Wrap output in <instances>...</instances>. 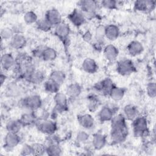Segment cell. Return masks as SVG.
<instances>
[{
    "label": "cell",
    "mask_w": 156,
    "mask_h": 156,
    "mask_svg": "<svg viewBox=\"0 0 156 156\" xmlns=\"http://www.w3.org/2000/svg\"><path fill=\"white\" fill-rule=\"evenodd\" d=\"M127 119L122 113L115 114L110 121V137L113 143H120L126 140L128 135Z\"/></svg>",
    "instance_id": "6da1fadb"
},
{
    "label": "cell",
    "mask_w": 156,
    "mask_h": 156,
    "mask_svg": "<svg viewBox=\"0 0 156 156\" xmlns=\"http://www.w3.org/2000/svg\"><path fill=\"white\" fill-rule=\"evenodd\" d=\"M132 129L133 134L136 137H143L148 133V122L144 116H138L132 121Z\"/></svg>",
    "instance_id": "7a4b0ae2"
},
{
    "label": "cell",
    "mask_w": 156,
    "mask_h": 156,
    "mask_svg": "<svg viewBox=\"0 0 156 156\" xmlns=\"http://www.w3.org/2000/svg\"><path fill=\"white\" fill-rule=\"evenodd\" d=\"M21 106L29 112H35L42 105V100L38 94H31L21 100Z\"/></svg>",
    "instance_id": "3957f363"
},
{
    "label": "cell",
    "mask_w": 156,
    "mask_h": 156,
    "mask_svg": "<svg viewBox=\"0 0 156 156\" xmlns=\"http://www.w3.org/2000/svg\"><path fill=\"white\" fill-rule=\"evenodd\" d=\"M79 9L83 12L86 19L90 18L96 15V12L100 6L98 2L93 0H82L78 2Z\"/></svg>",
    "instance_id": "277c9868"
},
{
    "label": "cell",
    "mask_w": 156,
    "mask_h": 156,
    "mask_svg": "<svg viewBox=\"0 0 156 156\" xmlns=\"http://www.w3.org/2000/svg\"><path fill=\"white\" fill-rule=\"evenodd\" d=\"M135 70V66L132 60L129 58H122L116 65V71L123 76H129Z\"/></svg>",
    "instance_id": "5b68a950"
},
{
    "label": "cell",
    "mask_w": 156,
    "mask_h": 156,
    "mask_svg": "<svg viewBox=\"0 0 156 156\" xmlns=\"http://www.w3.org/2000/svg\"><path fill=\"white\" fill-rule=\"evenodd\" d=\"M118 110V107L114 104H107L99 110L98 112V118L101 122L110 121Z\"/></svg>",
    "instance_id": "8992f818"
},
{
    "label": "cell",
    "mask_w": 156,
    "mask_h": 156,
    "mask_svg": "<svg viewBox=\"0 0 156 156\" xmlns=\"http://www.w3.org/2000/svg\"><path fill=\"white\" fill-rule=\"evenodd\" d=\"M54 101L55 102L54 110L55 112L63 113L68 107V97L63 92L58 91L54 94Z\"/></svg>",
    "instance_id": "52a82bcc"
},
{
    "label": "cell",
    "mask_w": 156,
    "mask_h": 156,
    "mask_svg": "<svg viewBox=\"0 0 156 156\" xmlns=\"http://www.w3.org/2000/svg\"><path fill=\"white\" fill-rule=\"evenodd\" d=\"M38 130L41 133L47 135L54 134L57 130V124L53 120L44 119L39 122H37Z\"/></svg>",
    "instance_id": "ba28073f"
},
{
    "label": "cell",
    "mask_w": 156,
    "mask_h": 156,
    "mask_svg": "<svg viewBox=\"0 0 156 156\" xmlns=\"http://www.w3.org/2000/svg\"><path fill=\"white\" fill-rule=\"evenodd\" d=\"M20 142L18 133L7 132L4 140V147L6 151H10L17 146Z\"/></svg>",
    "instance_id": "9c48e42d"
},
{
    "label": "cell",
    "mask_w": 156,
    "mask_h": 156,
    "mask_svg": "<svg viewBox=\"0 0 156 156\" xmlns=\"http://www.w3.org/2000/svg\"><path fill=\"white\" fill-rule=\"evenodd\" d=\"M54 34L62 41H66L70 34L69 24L65 21H62L54 27Z\"/></svg>",
    "instance_id": "30bf717a"
},
{
    "label": "cell",
    "mask_w": 156,
    "mask_h": 156,
    "mask_svg": "<svg viewBox=\"0 0 156 156\" xmlns=\"http://www.w3.org/2000/svg\"><path fill=\"white\" fill-rule=\"evenodd\" d=\"M44 18L52 27L56 26L62 21H63L61 13L57 9L55 8L49 9L46 12Z\"/></svg>",
    "instance_id": "8fae6325"
},
{
    "label": "cell",
    "mask_w": 156,
    "mask_h": 156,
    "mask_svg": "<svg viewBox=\"0 0 156 156\" xmlns=\"http://www.w3.org/2000/svg\"><path fill=\"white\" fill-rule=\"evenodd\" d=\"M113 86L114 85L112 80L108 78H106L96 83L94 86V88L98 93L103 95L108 96L109 93Z\"/></svg>",
    "instance_id": "7c38bea8"
},
{
    "label": "cell",
    "mask_w": 156,
    "mask_h": 156,
    "mask_svg": "<svg viewBox=\"0 0 156 156\" xmlns=\"http://www.w3.org/2000/svg\"><path fill=\"white\" fill-rule=\"evenodd\" d=\"M134 9L141 12H150L155 9V1L151 0H139L134 2Z\"/></svg>",
    "instance_id": "4fadbf2b"
},
{
    "label": "cell",
    "mask_w": 156,
    "mask_h": 156,
    "mask_svg": "<svg viewBox=\"0 0 156 156\" xmlns=\"http://www.w3.org/2000/svg\"><path fill=\"white\" fill-rule=\"evenodd\" d=\"M69 21L75 26H82L87 20L83 12L79 9H75L68 16Z\"/></svg>",
    "instance_id": "5bb4252c"
},
{
    "label": "cell",
    "mask_w": 156,
    "mask_h": 156,
    "mask_svg": "<svg viewBox=\"0 0 156 156\" xmlns=\"http://www.w3.org/2000/svg\"><path fill=\"white\" fill-rule=\"evenodd\" d=\"M77 121L85 130H90L94 126V119L90 113H83L77 116Z\"/></svg>",
    "instance_id": "9a60e30c"
},
{
    "label": "cell",
    "mask_w": 156,
    "mask_h": 156,
    "mask_svg": "<svg viewBox=\"0 0 156 156\" xmlns=\"http://www.w3.org/2000/svg\"><path fill=\"white\" fill-rule=\"evenodd\" d=\"M16 65V58L10 53H5L1 57V66L5 72L13 69Z\"/></svg>",
    "instance_id": "2e32d148"
},
{
    "label": "cell",
    "mask_w": 156,
    "mask_h": 156,
    "mask_svg": "<svg viewBox=\"0 0 156 156\" xmlns=\"http://www.w3.org/2000/svg\"><path fill=\"white\" fill-rule=\"evenodd\" d=\"M26 37L20 33H15L12 38L9 40V44L12 48L14 49H23L26 44Z\"/></svg>",
    "instance_id": "e0dca14e"
},
{
    "label": "cell",
    "mask_w": 156,
    "mask_h": 156,
    "mask_svg": "<svg viewBox=\"0 0 156 156\" xmlns=\"http://www.w3.org/2000/svg\"><path fill=\"white\" fill-rule=\"evenodd\" d=\"M104 58L110 62L115 61L119 55L118 49L112 44L106 45L103 50Z\"/></svg>",
    "instance_id": "ac0fdd59"
},
{
    "label": "cell",
    "mask_w": 156,
    "mask_h": 156,
    "mask_svg": "<svg viewBox=\"0 0 156 156\" xmlns=\"http://www.w3.org/2000/svg\"><path fill=\"white\" fill-rule=\"evenodd\" d=\"M143 51L144 46L143 44L138 40H133L127 46V53L133 57L140 55Z\"/></svg>",
    "instance_id": "d6986e66"
},
{
    "label": "cell",
    "mask_w": 156,
    "mask_h": 156,
    "mask_svg": "<svg viewBox=\"0 0 156 156\" xmlns=\"http://www.w3.org/2000/svg\"><path fill=\"white\" fill-rule=\"evenodd\" d=\"M120 30L118 26L111 24L105 26V38L110 41H114L118 38Z\"/></svg>",
    "instance_id": "ffe728a7"
},
{
    "label": "cell",
    "mask_w": 156,
    "mask_h": 156,
    "mask_svg": "<svg viewBox=\"0 0 156 156\" xmlns=\"http://www.w3.org/2000/svg\"><path fill=\"white\" fill-rule=\"evenodd\" d=\"M107 143L106 136L101 133H96L93 135L91 145L96 150H101L105 146Z\"/></svg>",
    "instance_id": "44dd1931"
},
{
    "label": "cell",
    "mask_w": 156,
    "mask_h": 156,
    "mask_svg": "<svg viewBox=\"0 0 156 156\" xmlns=\"http://www.w3.org/2000/svg\"><path fill=\"white\" fill-rule=\"evenodd\" d=\"M139 111L138 108L133 104H127L123 108L122 115L127 120L133 121L139 115Z\"/></svg>",
    "instance_id": "7402d4cb"
},
{
    "label": "cell",
    "mask_w": 156,
    "mask_h": 156,
    "mask_svg": "<svg viewBox=\"0 0 156 156\" xmlns=\"http://www.w3.org/2000/svg\"><path fill=\"white\" fill-rule=\"evenodd\" d=\"M82 69L87 73H95L98 69V65L96 62L91 58H86L82 63Z\"/></svg>",
    "instance_id": "603a6c76"
},
{
    "label": "cell",
    "mask_w": 156,
    "mask_h": 156,
    "mask_svg": "<svg viewBox=\"0 0 156 156\" xmlns=\"http://www.w3.org/2000/svg\"><path fill=\"white\" fill-rule=\"evenodd\" d=\"M44 79H45L44 73L41 70L35 69L29 75L26 81L35 85H38L44 82Z\"/></svg>",
    "instance_id": "cb8c5ba5"
},
{
    "label": "cell",
    "mask_w": 156,
    "mask_h": 156,
    "mask_svg": "<svg viewBox=\"0 0 156 156\" xmlns=\"http://www.w3.org/2000/svg\"><path fill=\"white\" fill-rule=\"evenodd\" d=\"M82 93V87L77 83H72L66 88L65 93L68 98L75 99L78 98Z\"/></svg>",
    "instance_id": "d4e9b609"
},
{
    "label": "cell",
    "mask_w": 156,
    "mask_h": 156,
    "mask_svg": "<svg viewBox=\"0 0 156 156\" xmlns=\"http://www.w3.org/2000/svg\"><path fill=\"white\" fill-rule=\"evenodd\" d=\"M57 56V51L53 48L44 46L41 52L40 59L44 62H51L54 60Z\"/></svg>",
    "instance_id": "484cf974"
},
{
    "label": "cell",
    "mask_w": 156,
    "mask_h": 156,
    "mask_svg": "<svg viewBox=\"0 0 156 156\" xmlns=\"http://www.w3.org/2000/svg\"><path fill=\"white\" fill-rule=\"evenodd\" d=\"M34 112H35L27 111L21 116L20 120L24 127L31 126L35 123H37V118Z\"/></svg>",
    "instance_id": "4316f807"
},
{
    "label": "cell",
    "mask_w": 156,
    "mask_h": 156,
    "mask_svg": "<svg viewBox=\"0 0 156 156\" xmlns=\"http://www.w3.org/2000/svg\"><path fill=\"white\" fill-rule=\"evenodd\" d=\"M24 127L21 121L19 119H10L9 120L6 125L5 129L8 132L18 133L21 130L22 127Z\"/></svg>",
    "instance_id": "83f0119b"
},
{
    "label": "cell",
    "mask_w": 156,
    "mask_h": 156,
    "mask_svg": "<svg viewBox=\"0 0 156 156\" xmlns=\"http://www.w3.org/2000/svg\"><path fill=\"white\" fill-rule=\"evenodd\" d=\"M125 91L124 88L114 85L111 89L108 96L113 101H119L123 98L125 94Z\"/></svg>",
    "instance_id": "f1b7e54d"
},
{
    "label": "cell",
    "mask_w": 156,
    "mask_h": 156,
    "mask_svg": "<svg viewBox=\"0 0 156 156\" xmlns=\"http://www.w3.org/2000/svg\"><path fill=\"white\" fill-rule=\"evenodd\" d=\"M60 85L57 83L56 82H54L50 79H47L45 80L43 83V87L44 90L49 93L52 94H55L57 92L59 91Z\"/></svg>",
    "instance_id": "f546056e"
},
{
    "label": "cell",
    "mask_w": 156,
    "mask_h": 156,
    "mask_svg": "<svg viewBox=\"0 0 156 156\" xmlns=\"http://www.w3.org/2000/svg\"><path fill=\"white\" fill-rule=\"evenodd\" d=\"M49 79H51L54 82L61 85L65 82L66 79V76L64 72H63L62 71L54 70L51 73Z\"/></svg>",
    "instance_id": "4dcf8cb0"
},
{
    "label": "cell",
    "mask_w": 156,
    "mask_h": 156,
    "mask_svg": "<svg viewBox=\"0 0 156 156\" xmlns=\"http://www.w3.org/2000/svg\"><path fill=\"white\" fill-rule=\"evenodd\" d=\"M46 146V154L50 156L60 155L62 153V148L59 144H45Z\"/></svg>",
    "instance_id": "1f68e13d"
},
{
    "label": "cell",
    "mask_w": 156,
    "mask_h": 156,
    "mask_svg": "<svg viewBox=\"0 0 156 156\" xmlns=\"http://www.w3.org/2000/svg\"><path fill=\"white\" fill-rule=\"evenodd\" d=\"M100 101L97 96L94 95H91L88 97V102H87V107L90 112H96L99 105H100Z\"/></svg>",
    "instance_id": "d6a6232c"
},
{
    "label": "cell",
    "mask_w": 156,
    "mask_h": 156,
    "mask_svg": "<svg viewBox=\"0 0 156 156\" xmlns=\"http://www.w3.org/2000/svg\"><path fill=\"white\" fill-rule=\"evenodd\" d=\"M24 21L27 24H32L37 22L38 20L37 15L33 11H27L23 16Z\"/></svg>",
    "instance_id": "836d02e7"
},
{
    "label": "cell",
    "mask_w": 156,
    "mask_h": 156,
    "mask_svg": "<svg viewBox=\"0 0 156 156\" xmlns=\"http://www.w3.org/2000/svg\"><path fill=\"white\" fill-rule=\"evenodd\" d=\"M32 148V155H42L46 153V146L44 144L35 143L31 144Z\"/></svg>",
    "instance_id": "e575fe53"
},
{
    "label": "cell",
    "mask_w": 156,
    "mask_h": 156,
    "mask_svg": "<svg viewBox=\"0 0 156 156\" xmlns=\"http://www.w3.org/2000/svg\"><path fill=\"white\" fill-rule=\"evenodd\" d=\"M36 25L37 28L43 32H48L49 31L52 26L49 23V22L44 18L38 19L37 22L36 23Z\"/></svg>",
    "instance_id": "d590c367"
},
{
    "label": "cell",
    "mask_w": 156,
    "mask_h": 156,
    "mask_svg": "<svg viewBox=\"0 0 156 156\" xmlns=\"http://www.w3.org/2000/svg\"><path fill=\"white\" fill-rule=\"evenodd\" d=\"M14 30L8 27H4L1 30V37L2 40H10L13 35L15 34Z\"/></svg>",
    "instance_id": "8d00e7d4"
},
{
    "label": "cell",
    "mask_w": 156,
    "mask_h": 156,
    "mask_svg": "<svg viewBox=\"0 0 156 156\" xmlns=\"http://www.w3.org/2000/svg\"><path fill=\"white\" fill-rule=\"evenodd\" d=\"M99 5L106 9L113 10L117 7L118 1L114 0H103L100 2Z\"/></svg>",
    "instance_id": "74e56055"
},
{
    "label": "cell",
    "mask_w": 156,
    "mask_h": 156,
    "mask_svg": "<svg viewBox=\"0 0 156 156\" xmlns=\"http://www.w3.org/2000/svg\"><path fill=\"white\" fill-rule=\"evenodd\" d=\"M89 134L85 130H80L76 136V141L79 143H85L89 139Z\"/></svg>",
    "instance_id": "f35d334b"
},
{
    "label": "cell",
    "mask_w": 156,
    "mask_h": 156,
    "mask_svg": "<svg viewBox=\"0 0 156 156\" xmlns=\"http://www.w3.org/2000/svg\"><path fill=\"white\" fill-rule=\"evenodd\" d=\"M95 37L98 42H102L105 38V26H99L95 32Z\"/></svg>",
    "instance_id": "ab89813d"
},
{
    "label": "cell",
    "mask_w": 156,
    "mask_h": 156,
    "mask_svg": "<svg viewBox=\"0 0 156 156\" xmlns=\"http://www.w3.org/2000/svg\"><path fill=\"white\" fill-rule=\"evenodd\" d=\"M146 92L151 98H155L156 96V85L155 82H151L147 85Z\"/></svg>",
    "instance_id": "60d3db41"
},
{
    "label": "cell",
    "mask_w": 156,
    "mask_h": 156,
    "mask_svg": "<svg viewBox=\"0 0 156 156\" xmlns=\"http://www.w3.org/2000/svg\"><path fill=\"white\" fill-rule=\"evenodd\" d=\"M21 155H32V146L28 144H24L21 149Z\"/></svg>",
    "instance_id": "b9f144b4"
},
{
    "label": "cell",
    "mask_w": 156,
    "mask_h": 156,
    "mask_svg": "<svg viewBox=\"0 0 156 156\" xmlns=\"http://www.w3.org/2000/svg\"><path fill=\"white\" fill-rule=\"evenodd\" d=\"M92 34L90 31H87L84 33V35H83V40L87 42H90L92 40Z\"/></svg>",
    "instance_id": "7bdbcfd3"
},
{
    "label": "cell",
    "mask_w": 156,
    "mask_h": 156,
    "mask_svg": "<svg viewBox=\"0 0 156 156\" xmlns=\"http://www.w3.org/2000/svg\"><path fill=\"white\" fill-rule=\"evenodd\" d=\"M6 79V76L5 75V74H3V73H1V76H0V79H1V85H3V83H4L5 80Z\"/></svg>",
    "instance_id": "ee69618b"
}]
</instances>
